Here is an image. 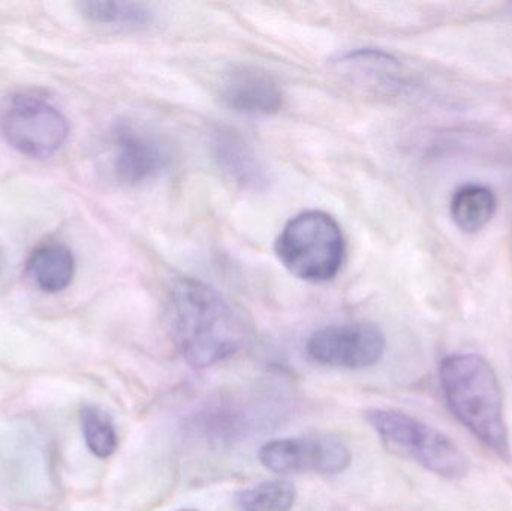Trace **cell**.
Here are the masks:
<instances>
[{"mask_svg": "<svg viewBox=\"0 0 512 511\" xmlns=\"http://www.w3.org/2000/svg\"><path fill=\"white\" fill-rule=\"evenodd\" d=\"M0 131L5 140L30 158H50L68 140L65 114L47 99L15 95L0 108Z\"/></svg>", "mask_w": 512, "mask_h": 511, "instance_id": "5b68a950", "label": "cell"}, {"mask_svg": "<svg viewBox=\"0 0 512 511\" xmlns=\"http://www.w3.org/2000/svg\"><path fill=\"white\" fill-rule=\"evenodd\" d=\"M81 432L87 449L99 459H108L119 446L116 426L111 417L96 405H84L80 411Z\"/></svg>", "mask_w": 512, "mask_h": 511, "instance_id": "9a60e30c", "label": "cell"}, {"mask_svg": "<svg viewBox=\"0 0 512 511\" xmlns=\"http://www.w3.org/2000/svg\"><path fill=\"white\" fill-rule=\"evenodd\" d=\"M262 467L276 474H322L336 476L348 470L351 450L339 438L328 435L280 438L259 449Z\"/></svg>", "mask_w": 512, "mask_h": 511, "instance_id": "8992f818", "label": "cell"}, {"mask_svg": "<svg viewBox=\"0 0 512 511\" xmlns=\"http://www.w3.org/2000/svg\"><path fill=\"white\" fill-rule=\"evenodd\" d=\"M498 201L492 189L483 185H465L457 189L451 201V215L460 230L478 233L495 215Z\"/></svg>", "mask_w": 512, "mask_h": 511, "instance_id": "4fadbf2b", "label": "cell"}, {"mask_svg": "<svg viewBox=\"0 0 512 511\" xmlns=\"http://www.w3.org/2000/svg\"><path fill=\"white\" fill-rule=\"evenodd\" d=\"M366 420L388 452L415 462L442 479L459 480L468 474L465 453L438 429L409 414L382 408L367 411Z\"/></svg>", "mask_w": 512, "mask_h": 511, "instance_id": "3957f363", "label": "cell"}, {"mask_svg": "<svg viewBox=\"0 0 512 511\" xmlns=\"http://www.w3.org/2000/svg\"><path fill=\"white\" fill-rule=\"evenodd\" d=\"M297 500V491L286 480H268L249 489H243L236 497L240 511H291Z\"/></svg>", "mask_w": 512, "mask_h": 511, "instance_id": "5bb4252c", "label": "cell"}, {"mask_svg": "<svg viewBox=\"0 0 512 511\" xmlns=\"http://www.w3.org/2000/svg\"><path fill=\"white\" fill-rule=\"evenodd\" d=\"M77 9L81 17L93 26L135 30L152 21V12L141 3L83 0L77 3Z\"/></svg>", "mask_w": 512, "mask_h": 511, "instance_id": "7c38bea8", "label": "cell"}, {"mask_svg": "<svg viewBox=\"0 0 512 511\" xmlns=\"http://www.w3.org/2000/svg\"><path fill=\"white\" fill-rule=\"evenodd\" d=\"M221 98L231 110L252 116L277 113L283 102L277 81L251 66H240L227 75L221 86Z\"/></svg>", "mask_w": 512, "mask_h": 511, "instance_id": "9c48e42d", "label": "cell"}, {"mask_svg": "<svg viewBox=\"0 0 512 511\" xmlns=\"http://www.w3.org/2000/svg\"><path fill=\"white\" fill-rule=\"evenodd\" d=\"M110 164L114 179L137 186L161 176L173 161L170 146L155 132L120 120L110 132Z\"/></svg>", "mask_w": 512, "mask_h": 511, "instance_id": "ba28073f", "label": "cell"}, {"mask_svg": "<svg viewBox=\"0 0 512 511\" xmlns=\"http://www.w3.org/2000/svg\"><path fill=\"white\" fill-rule=\"evenodd\" d=\"M165 317L174 345L192 368L218 365L246 341L242 315L219 291L198 279L180 278L171 284Z\"/></svg>", "mask_w": 512, "mask_h": 511, "instance_id": "6da1fadb", "label": "cell"}, {"mask_svg": "<svg viewBox=\"0 0 512 511\" xmlns=\"http://www.w3.org/2000/svg\"><path fill=\"white\" fill-rule=\"evenodd\" d=\"M385 348L384 333L370 323L334 324L316 330L306 342V354L313 363L352 371L381 362Z\"/></svg>", "mask_w": 512, "mask_h": 511, "instance_id": "52a82bcc", "label": "cell"}, {"mask_svg": "<svg viewBox=\"0 0 512 511\" xmlns=\"http://www.w3.org/2000/svg\"><path fill=\"white\" fill-rule=\"evenodd\" d=\"M280 263L307 282L330 281L345 260V239L328 213L309 210L292 218L276 240Z\"/></svg>", "mask_w": 512, "mask_h": 511, "instance_id": "277c9868", "label": "cell"}, {"mask_svg": "<svg viewBox=\"0 0 512 511\" xmlns=\"http://www.w3.org/2000/svg\"><path fill=\"white\" fill-rule=\"evenodd\" d=\"M27 270L44 293H60L71 285L75 275V258L62 243L39 246L30 255Z\"/></svg>", "mask_w": 512, "mask_h": 511, "instance_id": "8fae6325", "label": "cell"}, {"mask_svg": "<svg viewBox=\"0 0 512 511\" xmlns=\"http://www.w3.org/2000/svg\"><path fill=\"white\" fill-rule=\"evenodd\" d=\"M213 155L221 170L245 188H261L267 180L264 167L251 147L231 131H219L216 134Z\"/></svg>", "mask_w": 512, "mask_h": 511, "instance_id": "30bf717a", "label": "cell"}, {"mask_svg": "<svg viewBox=\"0 0 512 511\" xmlns=\"http://www.w3.org/2000/svg\"><path fill=\"white\" fill-rule=\"evenodd\" d=\"M179 511H198V510H194V509H182V510H179Z\"/></svg>", "mask_w": 512, "mask_h": 511, "instance_id": "2e32d148", "label": "cell"}, {"mask_svg": "<svg viewBox=\"0 0 512 511\" xmlns=\"http://www.w3.org/2000/svg\"><path fill=\"white\" fill-rule=\"evenodd\" d=\"M439 378L457 420L496 455L508 458L504 398L492 365L477 354H454L441 363Z\"/></svg>", "mask_w": 512, "mask_h": 511, "instance_id": "7a4b0ae2", "label": "cell"}]
</instances>
